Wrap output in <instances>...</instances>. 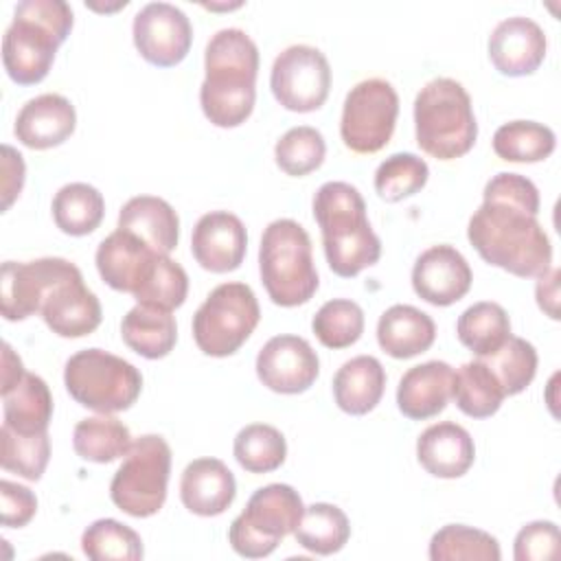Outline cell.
Returning <instances> with one entry per match:
<instances>
[{
	"label": "cell",
	"instance_id": "1",
	"mask_svg": "<svg viewBox=\"0 0 561 561\" xmlns=\"http://www.w3.org/2000/svg\"><path fill=\"white\" fill-rule=\"evenodd\" d=\"M537 213L539 191L533 180L502 171L486 182L467 239L489 265L519 278H539L552 267V245Z\"/></svg>",
	"mask_w": 561,
	"mask_h": 561
},
{
	"label": "cell",
	"instance_id": "2",
	"mask_svg": "<svg viewBox=\"0 0 561 561\" xmlns=\"http://www.w3.org/2000/svg\"><path fill=\"white\" fill-rule=\"evenodd\" d=\"M199 105L215 127H239L254 110L259 48L241 28L217 31L204 53Z\"/></svg>",
	"mask_w": 561,
	"mask_h": 561
},
{
	"label": "cell",
	"instance_id": "3",
	"mask_svg": "<svg viewBox=\"0 0 561 561\" xmlns=\"http://www.w3.org/2000/svg\"><path fill=\"white\" fill-rule=\"evenodd\" d=\"M313 219L333 274L353 278L379 261L381 241L370 228L362 193L348 182H324L316 191Z\"/></svg>",
	"mask_w": 561,
	"mask_h": 561
},
{
	"label": "cell",
	"instance_id": "4",
	"mask_svg": "<svg viewBox=\"0 0 561 561\" xmlns=\"http://www.w3.org/2000/svg\"><path fill=\"white\" fill-rule=\"evenodd\" d=\"M72 9L64 0H24L15 7L13 20L2 37V64L20 85L39 83L57 48L72 31Z\"/></svg>",
	"mask_w": 561,
	"mask_h": 561
},
{
	"label": "cell",
	"instance_id": "5",
	"mask_svg": "<svg viewBox=\"0 0 561 561\" xmlns=\"http://www.w3.org/2000/svg\"><path fill=\"white\" fill-rule=\"evenodd\" d=\"M416 145L436 160H454L471 151L478 123L469 92L449 77L427 81L414 99Z\"/></svg>",
	"mask_w": 561,
	"mask_h": 561
},
{
	"label": "cell",
	"instance_id": "6",
	"mask_svg": "<svg viewBox=\"0 0 561 561\" xmlns=\"http://www.w3.org/2000/svg\"><path fill=\"white\" fill-rule=\"evenodd\" d=\"M261 283L274 305L298 307L318 291V270L313 265L311 239L294 219L267 224L259 245Z\"/></svg>",
	"mask_w": 561,
	"mask_h": 561
},
{
	"label": "cell",
	"instance_id": "7",
	"mask_svg": "<svg viewBox=\"0 0 561 561\" xmlns=\"http://www.w3.org/2000/svg\"><path fill=\"white\" fill-rule=\"evenodd\" d=\"M68 394L99 414L129 410L142 390L140 370L127 359L103 348L75 353L64 368Z\"/></svg>",
	"mask_w": 561,
	"mask_h": 561
},
{
	"label": "cell",
	"instance_id": "8",
	"mask_svg": "<svg viewBox=\"0 0 561 561\" xmlns=\"http://www.w3.org/2000/svg\"><path fill=\"white\" fill-rule=\"evenodd\" d=\"M302 513L305 506L294 486L280 482L261 486L250 495L243 513L232 519L228 541L241 557H267L283 537L294 535Z\"/></svg>",
	"mask_w": 561,
	"mask_h": 561
},
{
	"label": "cell",
	"instance_id": "9",
	"mask_svg": "<svg viewBox=\"0 0 561 561\" xmlns=\"http://www.w3.org/2000/svg\"><path fill=\"white\" fill-rule=\"evenodd\" d=\"M261 320V307L250 285H217L193 316V340L204 355L228 357L237 353Z\"/></svg>",
	"mask_w": 561,
	"mask_h": 561
},
{
	"label": "cell",
	"instance_id": "10",
	"mask_svg": "<svg viewBox=\"0 0 561 561\" xmlns=\"http://www.w3.org/2000/svg\"><path fill=\"white\" fill-rule=\"evenodd\" d=\"M171 447L158 434L136 438L110 482L112 502L131 517L156 515L167 500Z\"/></svg>",
	"mask_w": 561,
	"mask_h": 561
},
{
	"label": "cell",
	"instance_id": "11",
	"mask_svg": "<svg viewBox=\"0 0 561 561\" xmlns=\"http://www.w3.org/2000/svg\"><path fill=\"white\" fill-rule=\"evenodd\" d=\"M399 116V96L390 81L373 77L351 88L344 99L340 136L355 153H377L394 131Z\"/></svg>",
	"mask_w": 561,
	"mask_h": 561
},
{
	"label": "cell",
	"instance_id": "12",
	"mask_svg": "<svg viewBox=\"0 0 561 561\" xmlns=\"http://www.w3.org/2000/svg\"><path fill=\"white\" fill-rule=\"evenodd\" d=\"M270 88L274 99L289 112L320 110L331 90L329 59L309 44L287 46L272 64Z\"/></svg>",
	"mask_w": 561,
	"mask_h": 561
},
{
	"label": "cell",
	"instance_id": "13",
	"mask_svg": "<svg viewBox=\"0 0 561 561\" xmlns=\"http://www.w3.org/2000/svg\"><path fill=\"white\" fill-rule=\"evenodd\" d=\"M134 46L140 57L158 68L184 61L193 44V26L186 13L171 2H149L131 24Z\"/></svg>",
	"mask_w": 561,
	"mask_h": 561
},
{
	"label": "cell",
	"instance_id": "14",
	"mask_svg": "<svg viewBox=\"0 0 561 561\" xmlns=\"http://www.w3.org/2000/svg\"><path fill=\"white\" fill-rule=\"evenodd\" d=\"M79 267L61 256H44L26 263L4 261L0 280V302L4 320H26L42 309L48 289Z\"/></svg>",
	"mask_w": 561,
	"mask_h": 561
},
{
	"label": "cell",
	"instance_id": "15",
	"mask_svg": "<svg viewBox=\"0 0 561 561\" xmlns=\"http://www.w3.org/2000/svg\"><path fill=\"white\" fill-rule=\"evenodd\" d=\"M320 359L311 344L298 335H274L256 355L259 381L278 394H300L313 386Z\"/></svg>",
	"mask_w": 561,
	"mask_h": 561
},
{
	"label": "cell",
	"instance_id": "16",
	"mask_svg": "<svg viewBox=\"0 0 561 561\" xmlns=\"http://www.w3.org/2000/svg\"><path fill=\"white\" fill-rule=\"evenodd\" d=\"M471 280L473 272L467 259L447 243L421 252L412 267V287L416 296L434 307L458 302L469 291Z\"/></svg>",
	"mask_w": 561,
	"mask_h": 561
},
{
	"label": "cell",
	"instance_id": "17",
	"mask_svg": "<svg viewBox=\"0 0 561 561\" xmlns=\"http://www.w3.org/2000/svg\"><path fill=\"white\" fill-rule=\"evenodd\" d=\"M46 327L59 337L90 335L103 318L101 302L83 283L81 270L55 283L42 300L39 309Z\"/></svg>",
	"mask_w": 561,
	"mask_h": 561
},
{
	"label": "cell",
	"instance_id": "18",
	"mask_svg": "<svg viewBox=\"0 0 561 561\" xmlns=\"http://www.w3.org/2000/svg\"><path fill=\"white\" fill-rule=\"evenodd\" d=\"M248 250V232L243 221L228 210H210L202 215L193 228V259L213 274L234 272Z\"/></svg>",
	"mask_w": 561,
	"mask_h": 561
},
{
	"label": "cell",
	"instance_id": "19",
	"mask_svg": "<svg viewBox=\"0 0 561 561\" xmlns=\"http://www.w3.org/2000/svg\"><path fill=\"white\" fill-rule=\"evenodd\" d=\"M543 28L524 15L502 20L489 35V59L504 77L533 75L546 57Z\"/></svg>",
	"mask_w": 561,
	"mask_h": 561
},
{
	"label": "cell",
	"instance_id": "20",
	"mask_svg": "<svg viewBox=\"0 0 561 561\" xmlns=\"http://www.w3.org/2000/svg\"><path fill=\"white\" fill-rule=\"evenodd\" d=\"M77 127L75 105L55 92L28 99L18 112L13 134L28 149H50L66 142Z\"/></svg>",
	"mask_w": 561,
	"mask_h": 561
},
{
	"label": "cell",
	"instance_id": "21",
	"mask_svg": "<svg viewBox=\"0 0 561 561\" xmlns=\"http://www.w3.org/2000/svg\"><path fill=\"white\" fill-rule=\"evenodd\" d=\"M158 256L160 252L151 250L136 234L116 228L99 243L94 261L99 276L112 289L134 294Z\"/></svg>",
	"mask_w": 561,
	"mask_h": 561
},
{
	"label": "cell",
	"instance_id": "22",
	"mask_svg": "<svg viewBox=\"0 0 561 561\" xmlns=\"http://www.w3.org/2000/svg\"><path fill=\"white\" fill-rule=\"evenodd\" d=\"M237 495L232 471L219 458H197L188 462L180 478L182 504L199 515L215 517L230 508Z\"/></svg>",
	"mask_w": 561,
	"mask_h": 561
},
{
	"label": "cell",
	"instance_id": "23",
	"mask_svg": "<svg viewBox=\"0 0 561 561\" xmlns=\"http://www.w3.org/2000/svg\"><path fill=\"white\" fill-rule=\"evenodd\" d=\"M416 458L434 478L454 480L465 476L473 465L476 445L462 425L440 421L421 432L416 440Z\"/></svg>",
	"mask_w": 561,
	"mask_h": 561
},
{
	"label": "cell",
	"instance_id": "24",
	"mask_svg": "<svg viewBox=\"0 0 561 561\" xmlns=\"http://www.w3.org/2000/svg\"><path fill=\"white\" fill-rule=\"evenodd\" d=\"M454 368L447 362H425L403 373L397 386V405L403 416L425 421L443 412L451 399Z\"/></svg>",
	"mask_w": 561,
	"mask_h": 561
},
{
	"label": "cell",
	"instance_id": "25",
	"mask_svg": "<svg viewBox=\"0 0 561 561\" xmlns=\"http://www.w3.org/2000/svg\"><path fill=\"white\" fill-rule=\"evenodd\" d=\"M118 228L136 234L151 250L171 254L180 239V217L173 206L156 195H136L118 213Z\"/></svg>",
	"mask_w": 561,
	"mask_h": 561
},
{
	"label": "cell",
	"instance_id": "26",
	"mask_svg": "<svg viewBox=\"0 0 561 561\" xmlns=\"http://www.w3.org/2000/svg\"><path fill=\"white\" fill-rule=\"evenodd\" d=\"M434 340V320L412 305H392L379 316L377 342L381 351L394 359L416 357L425 353Z\"/></svg>",
	"mask_w": 561,
	"mask_h": 561
},
{
	"label": "cell",
	"instance_id": "27",
	"mask_svg": "<svg viewBox=\"0 0 561 561\" xmlns=\"http://www.w3.org/2000/svg\"><path fill=\"white\" fill-rule=\"evenodd\" d=\"M386 390V370L373 355H357L344 362L333 377V397L342 412L351 416L368 414L377 408Z\"/></svg>",
	"mask_w": 561,
	"mask_h": 561
},
{
	"label": "cell",
	"instance_id": "28",
	"mask_svg": "<svg viewBox=\"0 0 561 561\" xmlns=\"http://www.w3.org/2000/svg\"><path fill=\"white\" fill-rule=\"evenodd\" d=\"M121 337L134 353L147 359H162L178 342V324L167 309L136 305L123 316Z\"/></svg>",
	"mask_w": 561,
	"mask_h": 561
},
{
	"label": "cell",
	"instance_id": "29",
	"mask_svg": "<svg viewBox=\"0 0 561 561\" xmlns=\"http://www.w3.org/2000/svg\"><path fill=\"white\" fill-rule=\"evenodd\" d=\"M4 423L18 434H42L53 419V394L48 383L33 373L24 377L2 394Z\"/></svg>",
	"mask_w": 561,
	"mask_h": 561
},
{
	"label": "cell",
	"instance_id": "30",
	"mask_svg": "<svg viewBox=\"0 0 561 561\" xmlns=\"http://www.w3.org/2000/svg\"><path fill=\"white\" fill-rule=\"evenodd\" d=\"M504 397L506 394H504L497 377L486 366V362L480 357L462 364L454 373L451 399L456 401L458 410L471 419L493 416L500 410Z\"/></svg>",
	"mask_w": 561,
	"mask_h": 561
},
{
	"label": "cell",
	"instance_id": "31",
	"mask_svg": "<svg viewBox=\"0 0 561 561\" xmlns=\"http://www.w3.org/2000/svg\"><path fill=\"white\" fill-rule=\"evenodd\" d=\"M129 427L110 414L88 416L75 425L72 447L79 458L88 462H114L131 447Z\"/></svg>",
	"mask_w": 561,
	"mask_h": 561
},
{
	"label": "cell",
	"instance_id": "32",
	"mask_svg": "<svg viewBox=\"0 0 561 561\" xmlns=\"http://www.w3.org/2000/svg\"><path fill=\"white\" fill-rule=\"evenodd\" d=\"M105 215V199L92 184L70 182L64 184L53 197L55 226L70 234L83 237L94 232Z\"/></svg>",
	"mask_w": 561,
	"mask_h": 561
},
{
	"label": "cell",
	"instance_id": "33",
	"mask_svg": "<svg viewBox=\"0 0 561 561\" xmlns=\"http://www.w3.org/2000/svg\"><path fill=\"white\" fill-rule=\"evenodd\" d=\"M456 335L460 344L467 346L473 355H493L511 337L508 313L497 302H476L460 313L456 322Z\"/></svg>",
	"mask_w": 561,
	"mask_h": 561
},
{
	"label": "cell",
	"instance_id": "34",
	"mask_svg": "<svg viewBox=\"0 0 561 561\" xmlns=\"http://www.w3.org/2000/svg\"><path fill=\"white\" fill-rule=\"evenodd\" d=\"M294 537L305 550L327 557L340 552L346 546L351 537V524L340 506L316 502L311 506H305Z\"/></svg>",
	"mask_w": 561,
	"mask_h": 561
},
{
	"label": "cell",
	"instance_id": "35",
	"mask_svg": "<svg viewBox=\"0 0 561 561\" xmlns=\"http://www.w3.org/2000/svg\"><path fill=\"white\" fill-rule=\"evenodd\" d=\"M554 147V131L535 121H511L500 125L493 134V151L506 162H541Z\"/></svg>",
	"mask_w": 561,
	"mask_h": 561
},
{
	"label": "cell",
	"instance_id": "36",
	"mask_svg": "<svg viewBox=\"0 0 561 561\" xmlns=\"http://www.w3.org/2000/svg\"><path fill=\"white\" fill-rule=\"evenodd\" d=\"M500 543L493 535L465 524H447L430 539L432 561H500Z\"/></svg>",
	"mask_w": 561,
	"mask_h": 561
},
{
	"label": "cell",
	"instance_id": "37",
	"mask_svg": "<svg viewBox=\"0 0 561 561\" xmlns=\"http://www.w3.org/2000/svg\"><path fill=\"white\" fill-rule=\"evenodd\" d=\"M81 550L92 561H140V535L118 519H96L81 535Z\"/></svg>",
	"mask_w": 561,
	"mask_h": 561
},
{
	"label": "cell",
	"instance_id": "38",
	"mask_svg": "<svg viewBox=\"0 0 561 561\" xmlns=\"http://www.w3.org/2000/svg\"><path fill=\"white\" fill-rule=\"evenodd\" d=\"M232 451L248 473H270L285 462L287 443L274 425L250 423L234 436Z\"/></svg>",
	"mask_w": 561,
	"mask_h": 561
},
{
	"label": "cell",
	"instance_id": "39",
	"mask_svg": "<svg viewBox=\"0 0 561 561\" xmlns=\"http://www.w3.org/2000/svg\"><path fill=\"white\" fill-rule=\"evenodd\" d=\"M311 329L322 346L346 348L364 333V311L355 300L333 298L316 311Z\"/></svg>",
	"mask_w": 561,
	"mask_h": 561
},
{
	"label": "cell",
	"instance_id": "40",
	"mask_svg": "<svg viewBox=\"0 0 561 561\" xmlns=\"http://www.w3.org/2000/svg\"><path fill=\"white\" fill-rule=\"evenodd\" d=\"M430 178V167L416 153H392L375 171V191L383 202H401L416 195Z\"/></svg>",
	"mask_w": 561,
	"mask_h": 561
},
{
	"label": "cell",
	"instance_id": "41",
	"mask_svg": "<svg viewBox=\"0 0 561 561\" xmlns=\"http://www.w3.org/2000/svg\"><path fill=\"white\" fill-rule=\"evenodd\" d=\"M186 294L188 276L184 267L178 261L169 259V254H160L131 296L138 300V305H151L173 311L184 305Z\"/></svg>",
	"mask_w": 561,
	"mask_h": 561
},
{
	"label": "cell",
	"instance_id": "42",
	"mask_svg": "<svg viewBox=\"0 0 561 561\" xmlns=\"http://www.w3.org/2000/svg\"><path fill=\"white\" fill-rule=\"evenodd\" d=\"M327 156V142L324 136L309 125H298L287 129L276 147H274V160L280 171H285L291 178H302L324 162Z\"/></svg>",
	"mask_w": 561,
	"mask_h": 561
},
{
	"label": "cell",
	"instance_id": "43",
	"mask_svg": "<svg viewBox=\"0 0 561 561\" xmlns=\"http://www.w3.org/2000/svg\"><path fill=\"white\" fill-rule=\"evenodd\" d=\"M497 377L504 394H519L530 386L537 373V351L524 337L511 335L493 355L480 357Z\"/></svg>",
	"mask_w": 561,
	"mask_h": 561
},
{
	"label": "cell",
	"instance_id": "44",
	"mask_svg": "<svg viewBox=\"0 0 561 561\" xmlns=\"http://www.w3.org/2000/svg\"><path fill=\"white\" fill-rule=\"evenodd\" d=\"M0 440H2V454H0L2 469L18 473L31 482H37L46 471V465L50 458L48 432L18 434L7 425H2Z\"/></svg>",
	"mask_w": 561,
	"mask_h": 561
},
{
	"label": "cell",
	"instance_id": "45",
	"mask_svg": "<svg viewBox=\"0 0 561 561\" xmlns=\"http://www.w3.org/2000/svg\"><path fill=\"white\" fill-rule=\"evenodd\" d=\"M559 554V526L548 519L526 524L515 537V561H546Z\"/></svg>",
	"mask_w": 561,
	"mask_h": 561
},
{
	"label": "cell",
	"instance_id": "46",
	"mask_svg": "<svg viewBox=\"0 0 561 561\" xmlns=\"http://www.w3.org/2000/svg\"><path fill=\"white\" fill-rule=\"evenodd\" d=\"M0 497H2V526H7V528L26 526L37 513V497L24 484L2 480Z\"/></svg>",
	"mask_w": 561,
	"mask_h": 561
},
{
	"label": "cell",
	"instance_id": "47",
	"mask_svg": "<svg viewBox=\"0 0 561 561\" xmlns=\"http://www.w3.org/2000/svg\"><path fill=\"white\" fill-rule=\"evenodd\" d=\"M2 210L15 202L24 186V160L22 153L15 151L11 145H2Z\"/></svg>",
	"mask_w": 561,
	"mask_h": 561
},
{
	"label": "cell",
	"instance_id": "48",
	"mask_svg": "<svg viewBox=\"0 0 561 561\" xmlns=\"http://www.w3.org/2000/svg\"><path fill=\"white\" fill-rule=\"evenodd\" d=\"M535 296L539 309L552 320H559V270L550 267L543 276H539Z\"/></svg>",
	"mask_w": 561,
	"mask_h": 561
},
{
	"label": "cell",
	"instance_id": "49",
	"mask_svg": "<svg viewBox=\"0 0 561 561\" xmlns=\"http://www.w3.org/2000/svg\"><path fill=\"white\" fill-rule=\"evenodd\" d=\"M24 366L22 359L13 353V348L4 342L2 344V394L9 392L22 377H24Z\"/></svg>",
	"mask_w": 561,
	"mask_h": 561
}]
</instances>
